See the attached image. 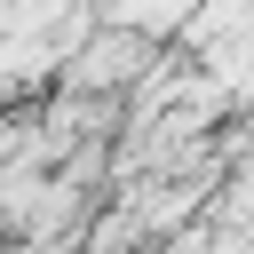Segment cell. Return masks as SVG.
I'll use <instances>...</instances> for the list:
<instances>
[{
	"label": "cell",
	"instance_id": "cell-1",
	"mask_svg": "<svg viewBox=\"0 0 254 254\" xmlns=\"http://www.w3.org/2000/svg\"><path fill=\"white\" fill-rule=\"evenodd\" d=\"M135 71H143V40H127V32H103L95 48L71 56V79H79V87H119V79H135Z\"/></svg>",
	"mask_w": 254,
	"mask_h": 254
}]
</instances>
